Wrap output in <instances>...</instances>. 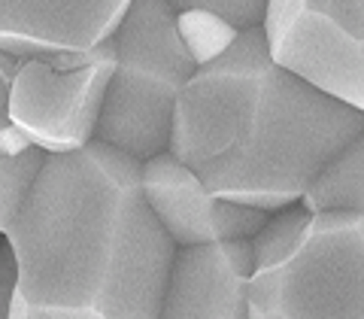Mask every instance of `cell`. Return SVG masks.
Wrapping results in <instances>:
<instances>
[{"label": "cell", "mask_w": 364, "mask_h": 319, "mask_svg": "<svg viewBox=\"0 0 364 319\" xmlns=\"http://www.w3.org/2000/svg\"><path fill=\"white\" fill-rule=\"evenodd\" d=\"M6 244V319H158L173 244L140 192V164L91 140L46 155Z\"/></svg>", "instance_id": "obj_1"}, {"label": "cell", "mask_w": 364, "mask_h": 319, "mask_svg": "<svg viewBox=\"0 0 364 319\" xmlns=\"http://www.w3.org/2000/svg\"><path fill=\"white\" fill-rule=\"evenodd\" d=\"M358 137L361 110L277 67L252 28L179 91L167 152L213 198L277 213L298 204L318 167Z\"/></svg>", "instance_id": "obj_2"}, {"label": "cell", "mask_w": 364, "mask_h": 319, "mask_svg": "<svg viewBox=\"0 0 364 319\" xmlns=\"http://www.w3.org/2000/svg\"><path fill=\"white\" fill-rule=\"evenodd\" d=\"M249 244L246 319H364V213L291 204Z\"/></svg>", "instance_id": "obj_3"}, {"label": "cell", "mask_w": 364, "mask_h": 319, "mask_svg": "<svg viewBox=\"0 0 364 319\" xmlns=\"http://www.w3.org/2000/svg\"><path fill=\"white\" fill-rule=\"evenodd\" d=\"M195 70L167 0H131L112 33V73L95 140L136 164L164 152L176 98Z\"/></svg>", "instance_id": "obj_4"}, {"label": "cell", "mask_w": 364, "mask_h": 319, "mask_svg": "<svg viewBox=\"0 0 364 319\" xmlns=\"http://www.w3.org/2000/svg\"><path fill=\"white\" fill-rule=\"evenodd\" d=\"M261 40L286 73L364 110V0H267Z\"/></svg>", "instance_id": "obj_5"}, {"label": "cell", "mask_w": 364, "mask_h": 319, "mask_svg": "<svg viewBox=\"0 0 364 319\" xmlns=\"http://www.w3.org/2000/svg\"><path fill=\"white\" fill-rule=\"evenodd\" d=\"M109 73L112 40L91 64L70 70L46 61H21L6 98L9 125L46 155L82 150L95 140Z\"/></svg>", "instance_id": "obj_6"}, {"label": "cell", "mask_w": 364, "mask_h": 319, "mask_svg": "<svg viewBox=\"0 0 364 319\" xmlns=\"http://www.w3.org/2000/svg\"><path fill=\"white\" fill-rule=\"evenodd\" d=\"M131 0H0V52L61 70L91 64Z\"/></svg>", "instance_id": "obj_7"}, {"label": "cell", "mask_w": 364, "mask_h": 319, "mask_svg": "<svg viewBox=\"0 0 364 319\" xmlns=\"http://www.w3.org/2000/svg\"><path fill=\"white\" fill-rule=\"evenodd\" d=\"M140 192L173 246L252 241L270 216L246 204L213 198L167 150L140 162Z\"/></svg>", "instance_id": "obj_8"}, {"label": "cell", "mask_w": 364, "mask_h": 319, "mask_svg": "<svg viewBox=\"0 0 364 319\" xmlns=\"http://www.w3.org/2000/svg\"><path fill=\"white\" fill-rule=\"evenodd\" d=\"M252 244L176 246L158 319H246Z\"/></svg>", "instance_id": "obj_9"}, {"label": "cell", "mask_w": 364, "mask_h": 319, "mask_svg": "<svg viewBox=\"0 0 364 319\" xmlns=\"http://www.w3.org/2000/svg\"><path fill=\"white\" fill-rule=\"evenodd\" d=\"M298 204L306 213H364V137L318 167Z\"/></svg>", "instance_id": "obj_10"}, {"label": "cell", "mask_w": 364, "mask_h": 319, "mask_svg": "<svg viewBox=\"0 0 364 319\" xmlns=\"http://www.w3.org/2000/svg\"><path fill=\"white\" fill-rule=\"evenodd\" d=\"M173 21H176V37L186 46L195 67H207L210 61H215L219 55L231 49V43L237 40L234 28H228L222 19H215L210 13H198V9L176 13Z\"/></svg>", "instance_id": "obj_11"}, {"label": "cell", "mask_w": 364, "mask_h": 319, "mask_svg": "<svg viewBox=\"0 0 364 319\" xmlns=\"http://www.w3.org/2000/svg\"><path fill=\"white\" fill-rule=\"evenodd\" d=\"M46 152L37 146H28L16 155H0V234H6V228L13 225L16 213L37 182Z\"/></svg>", "instance_id": "obj_12"}, {"label": "cell", "mask_w": 364, "mask_h": 319, "mask_svg": "<svg viewBox=\"0 0 364 319\" xmlns=\"http://www.w3.org/2000/svg\"><path fill=\"white\" fill-rule=\"evenodd\" d=\"M167 6L173 9V16L176 13H188V9L210 13L215 19H222L228 28L243 33V31L261 28L267 0H167Z\"/></svg>", "instance_id": "obj_13"}, {"label": "cell", "mask_w": 364, "mask_h": 319, "mask_svg": "<svg viewBox=\"0 0 364 319\" xmlns=\"http://www.w3.org/2000/svg\"><path fill=\"white\" fill-rule=\"evenodd\" d=\"M18 64H21L18 58L0 52V155H16V152L31 146L25 140V134H18L13 125H9V116H6V98H9V85H13Z\"/></svg>", "instance_id": "obj_14"}, {"label": "cell", "mask_w": 364, "mask_h": 319, "mask_svg": "<svg viewBox=\"0 0 364 319\" xmlns=\"http://www.w3.org/2000/svg\"><path fill=\"white\" fill-rule=\"evenodd\" d=\"M13 292H16V258H13L9 244L4 241L0 244V319H6V313H9Z\"/></svg>", "instance_id": "obj_15"}]
</instances>
